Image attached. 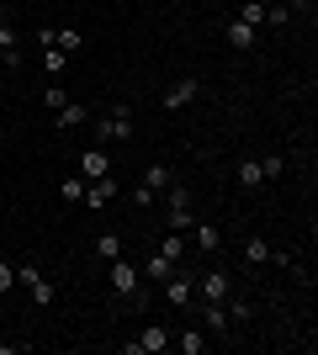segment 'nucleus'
Segmentation results:
<instances>
[{"mask_svg":"<svg viewBox=\"0 0 318 355\" xmlns=\"http://www.w3.org/2000/svg\"><path fill=\"white\" fill-rule=\"evenodd\" d=\"M133 138V112L127 106H112L101 122H96V144H127Z\"/></svg>","mask_w":318,"mask_h":355,"instance_id":"obj_1","label":"nucleus"},{"mask_svg":"<svg viewBox=\"0 0 318 355\" xmlns=\"http://www.w3.org/2000/svg\"><path fill=\"white\" fill-rule=\"evenodd\" d=\"M165 202H170V234H186V228L197 223V212H191V191H186L181 180H170V186H165Z\"/></svg>","mask_w":318,"mask_h":355,"instance_id":"obj_2","label":"nucleus"},{"mask_svg":"<svg viewBox=\"0 0 318 355\" xmlns=\"http://www.w3.org/2000/svg\"><path fill=\"white\" fill-rule=\"evenodd\" d=\"M16 282L27 286V297L37 302V308H48V302H53V282L43 276V266H37V260H21V266H16Z\"/></svg>","mask_w":318,"mask_h":355,"instance_id":"obj_3","label":"nucleus"},{"mask_svg":"<svg viewBox=\"0 0 318 355\" xmlns=\"http://www.w3.org/2000/svg\"><path fill=\"white\" fill-rule=\"evenodd\" d=\"M159 297H165L170 308H191V302H197V276H186V270H170L165 282H159Z\"/></svg>","mask_w":318,"mask_h":355,"instance_id":"obj_4","label":"nucleus"},{"mask_svg":"<svg viewBox=\"0 0 318 355\" xmlns=\"http://www.w3.org/2000/svg\"><path fill=\"white\" fill-rule=\"evenodd\" d=\"M228 292H233V276H228L223 266H207L197 276V297L202 302H228Z\"/></svg>","mask_w":318,"mask_h":355,"instance_id":"obj_5","label":"nucleus"},{"mask_svg":"<svg viewBox=\"0 0 318 355\" xmlns=\"http://www.w3.org/2000/svg\"><path fill=\"white\" fill-rule=\"evenodd\" d=\"M122 350H127V355H159V350H170V329L165 324H143V329H138V340H127Z\"/></svg>","mask_w":318,"mask_h":355,"instance_id":"obj_6","label":"nucleus"},{"mask_svg":"<svg viewBox=\"0 0 318 355\" xmlns=\"http://www.w3.org/2000/svg\"><path fill=\"white\" fill-rule=\"evenodd\" d=\"M117 175H101V180H85V207L91 212H101V207H112V202H117Z\"/></svg>","mask_w":318,"mask_h":355,"instance_id":"obj_7","label":"nucleus"},{"mask_svg":"<svg viewBox=\"0 0 318 355\" xmlns=\"http://www.w3.org/2000/svg\"><path fill=\"white\" fill-rule=\"evenodd\" d=\"M106 266H112V292H117V297H133V292H138V282H143V276H138L133 260H122V254H117V260H106Z\"/></svg>","mask_w":318,"mask_h":355,"instance_id":"obj_8","label":"nucleus"},{"mask_svg":"<svg viewBox=\"0 0 318 355\" xmlns=\"http://www.w3.org/2000/svg\"><path fill=\"white\" fill-rule=\"evenodd\" d=\"M197 90H202L197 74H181V80L165 90V112H181V106H191V101H197Z\"/></svg>","mask_w":318,"mask_h":355,"instance_id":"obj_9","label":"nucleus"},{"mask_svg":"<svg viewBox=\"0 0 318 355\" xmlns=\"http://www.w3.org/2000/svg\"><path fill=\"white\" fill-rule=\"evenodd\" d=\"M112 170H117V164H112V154H106L101 144L80 154V175H85V180H101V175H112Z\"/></svg>","mask_w":318,"mask_h":355,"instance_id":"obj_10","label":"nucleus"},{"mask_svg":"<svg viewBox=\"0 0 318 355\" xmlns=\"http://www.w3.org/2000/svg\"><path fill=\"white\" fill-rule=\"evenodd\" d=\"M91 117V106H80V101H64L59 112H53V128H59V133H75L80 122Z\"/></svg>","mask_w":318,"mask_h":355,"instance_id":"obj_11","label":"nucleus"},{"mask_svg":"<svg viewBox=\"0 0 318 355\" xmlns=\"http://www.w3.org/2000/svg\"><path fill=\"white\" fill-rule=\"evenodd\" d=\"M186 234H191V239H197V250L202 254H218V250H223V234H218V228H212V223H191V228H186Z\"/></svg>","mask_w":318,"mask_h":355,"instance_id":"obj_12","label":"nucleus"},{"mask_svg":"<svg viewBox=\"0 0 318 355\" xmlns=\"http://www.w3.org/2000/svg\"><path fill=\"white\" fill-rule=\"evenodd\" d=\"M170 345H181V355H207V329H181V334H170Z\"/></svg>","mask_w":318,"mask_h":355,"instance_id":"obj_13","label":"nucleus"},{"mask_svg":"<svg viewBox=\"0 0 318 355\" xmlns=\"http://www.w3.org/2000/svg\"><path fill=\"white\" fill-rule=\"evenodd\" d=\"M37 43H53V48H64V53H80V48H85V37H80L75 27H59V32L48 27L43 37H37Z\"/></svg>","mask_w":318,"mask_h":355,"instance_id":"obj_14","label":"nucleus"},{"mask_svg":"<svg viewBox=\"0 0 318 355\" xmlns=\"http://www.w3.org/2000/svg\"><path fill=\"white\" fill-rule=\"evenodd\" d=\"M233 180H239L244 191H260V186H265V170H260V159H239V164H233Z\"/></svg>","mask_w":318,"mask_h":355,"instance_id":"obj_15","label":"nucleus"},{"mask_svg":"<svg viewBox=\"0 0 318 355\" xmlns=\"http://www.w3.org/2000/svg\"><path fill=\"white\" fill-rule=\"evenodd\" d=\"M0 59L11 64V69L21 64V48H16V27L6 21V11H0Z\"/></svg>","mask_w":318,"mask_h":355,"instance_id":"obj_16","label":"nucleus"},{"mask_svg":"<svg viewBox=\"0 0 318 355\" xmlns=\"http://www.w3.org/2000/svg\"><path fill=\"white\" fill-rule=\"evenodd\" d=\"M265 260H276V250L260 234H249V239H244V266H265Z\"/></svg>","mask_w":318,"mask_h":355,"instance_id":"obj_17","label":"nucleus"},{"mask_svg":"<svg viewBox=\"0 0 318 355\" xmlns=\"http://www.w3.org/2000/svg\"><path fill=\"white\" fill-rule=\"evenodd\" d=\"M223 37L239 48V53H244V48H255V27H244L239 16H233V21H223Z\"/></svg>","mask_w":318,"mask_h":355,"instance_id":"obj_18","label":"nucleus"},{"mask_svg":"<svg viewBox=\"0 0 318 355\" xmlns=\"http://www.w3.org/2000/svg\"><path fill=\"white\" fill-rule=\"evenodd\" d=\"M202 329L228 340V313H223V302H207V308H202Z\"/></svg>","mask_w":318,"mask_h":355,"instance_id":"obj_19","label":"nucleus"},{"mask_svg":"<svg viewBox=\"0 0 318 355\" xmlns=\"http://www.w3.org/2000/svg\"><path fill=\"white\" fill-rule=\"evenodd\" d=\"M170 270H175V260H170V254H159V250H154V254H149V266H143V276H149V282L159 286V282H165V276H170Z\"/></svg>","mask_w":318,"mask_h":355,"instance_id":"obj_20","label":"nucleus"},{"mask_svg":"<svg viewBox=\"0 0 318 355\" xmlns=\"http://www.w3.org/2000/svg\"><path fill=\"white\" fill-rule=\"evenodd\" d=\"M43 69L59 80V74L69 69V53H64V48H53V43H43Z\"/></svg>","mask_w":318,"mask_h":355,"instance_id":"obj_21","label":"nucleus"},{"mask_svg":"<svg viewBox=\"0 0 318 355\" xmlns=\"http://www.w3.org/2000/svg\"><path fill=\"white\" fill-rule=\"evenodd\" d=\"M239 21H244V27H265V0H244V6H239Z\"/></svg>","mask_w":318,"mask_h":355,"instance_id":"obj_22","label":"nucleus"},{"mask_svg":"<svg viewBox=\"0 0 318 355\" xmlns=\"http://www.w3.org/2000/svg\"><path fill=\"white\" fill-rule=\"evenodd\" d=\"M170 180H175V170H170V164H149V170H143V186H149V191H165Z\"/></svg>","mask_w":318,"mask_h":355,"instance_id":"obj_23","label":"nucleus"},{"mask_svg":"<svg viewBox=\"0 0 318 355\" xmlns=\"http://www.w3.org/2000/svg\"><path fill=\"white\" fill-rule=\"evenodd\" d=\"M59 196L69 202V207H75V202H85V175H64V180H59Z\"/></svg>","mask_w":318,"mask_h":355,"instance_id":"obj_24","label":"nucleus"},{"mask_svg":"<svg viewBox=\"0 0 318 355\" xmlns=\"http://www.w3.org/2000/svg\"><path fill=\"white\" fill-rule=\"evenodd\" d=\"M96 254H101V260H117L122 254V234H101L96 239Z\"/></svg>","mask_w":318,"mask_h":355,"instance_id":"obj_25","label":"nucleus"},{"mask_svg":"<svg viewBox=\"0 0 318 355\" xmlns=\"http://www.w3.org/2000/svg\"><path fill=\"white\" fill-rule=\"evenodd\" d=\"M260 170H265V180H276V175H287V159H281V154H265Z\"/></svg>","mask_w":318,"mask_h":355,"instance_id":"obj_26","label":"nucleus"},{"mask_svg":"<svg viewBox=\"0 0 318 355\" xmlns=\"http://www.w3.org/2000/svg\"><path fill=\"white\" fill-rule=\"evenodd\" d=\"M64 101H69V90H64V85H48L43 90V106H48V112H59Z\"/></svg>","mask_w":318,"mask_h":355,"instance_id":"obj_27","label":"nucleus"},{"mask_svg":"<svg viewBox=\"0 0 318 355\" xmlns=\"http://www.w3.org/2000/svg\"><path fill=\"white\" fill-rule=\"evenodd\" d=\"M159 254H170V260H181V254H186V239H181V234H165V244H159Z\"/></svg>","mask_w":318,"mask_h":355,"instance_id":"obj_28","label":"nucleus"},{"mask_svg":"<svg viewBox=\"0 0 318 355\" xmlns=\"http://www.w3.org/2000/svg\"><path fill=\"white\" fill-rule=\"evenodd\" d=\"M265 21H271V27H287L292 11H287V6H265Z\"/></svg>","mask_w":318,"mask_h":355,"instance_id":"obj_29","label":"nucleus"},{"mask_svg":"<svg viewBox=\"0 0 318 355\" xmlns=\"http://www.w3.org/2000/svg\"><path fill=\"white\" fill-rule=\"evenodd\" d=\"M11 286H16V266H11V260H0V297L11 292Z\"/></svg>","mask_w":318,"mask_h":355,"instance_id":"obj_30","label":"nucleus"},{"mask_svg":"<svg viewBox=\"0 0 318 355\" xmlns=\"http://www.w3.org/2000/svg\"><path fill=\"white\" fill-rule=\"evenodd\" d=\"M133 202H138V207H154V202H159V191H149V186H133Z\"/></svg>","mask_w":318,"mask_h":355,"instance_id":"obj_31","label":"nucleus"},{"mask_svg":"<svg viewBox=\"0 0 318 355\" xmlns=\"http://www.w3.org/2000/svg\"><path fill=\"white\" fill-rule=\"evenodd\" d=\"M21 350H32L27 340H0V355H21Z\"/></svg>","mask_w":318,"mask_h":355,"instance_id":"obj_32","label":"nucleus"}]
</instances>
